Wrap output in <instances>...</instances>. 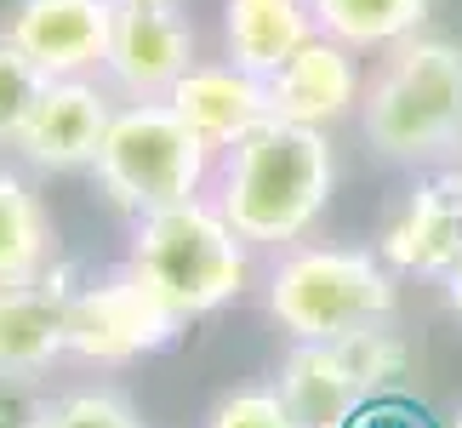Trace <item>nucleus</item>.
<instances>
[{"instance_id": "6", "label": "nucleus", "mask_w": 462, "mask_h": 428, "mask_svg": "<svg viewBox=\"0 0 462 428\" xmlns=\"http://www.w3.org/2000/svg\"><path fill=\"white\" fill-rule=\"evenodd\" d=\"M183 326L132 269L69 297V354L97 366H126L137 354H154Z\"/></svg>"}, {"instance_id": "14", "label": "nucleus", "mask_w": 462, "mask_h": 428, "mask_svg": "<svg viewBox=\"0 0 462 428\" xmlns=\"http://www.w3.org/2000/svg\"><path fill=\"white\" fill-rule=\"evenodd\" d=\"M280 395L303 428H348L371 400L337 343H297V354L280 371Z\"/></svg>"}, {"instance_id": "23", "label": "nucleus", "mask_w": 462, "mask_h": 428, "mask_svg": "<svg viewBox=\"0 0 462 428\" xmlns=\"http://www.w3.org/2000/svg\"><path fill=\"white\" fill-rule=\"evenodd\" d=\"M446 189H451V200H457V211H462V166H457V172L446 177Z\"/></svg>"}, {"instance_id": "13", "label": "nucleus", "mask_w": 462, "mask_h": 428, "mask_svg": "<svg viewBox=\"0 0 462 428\" xmlns=\"http://www.w3.org/2000/svg\"><path fill=\"white\" fill-rule=\"evenodd\" d=\"M383 257L405 274H439L462 257V211L451 200L446 177L417 183L405 194V206L394 211V223L383 228Z\"/></svg>"}, {"instance_id": "25", "label": "nucleus", "mask_w": 462, "mask_h": 428, "mask_svg": "<svg viewBox=\"0 0 462 428\" xmlns=\"http://www.w3.org/2000/svg\"><path fill=\"white\" fill-rule=\"evenodd\" d=\"M451 428H462V417H457V423H451Z\"/></svg>"}, {"instance_id": "12", "label": "nucleus", "mask_w": 462, "mask_h": 428, "mask_svg": "<svg viewBox=\"0 0 462 428\" xmlns=\"http://www.w3.org/2000/svg\"><path fill=\"white\" fill-rule=\"evenodd\" d=\"M69 354V297L51 285H0V383H29Z\"/></svg>"}, {"instance_id": "17", "label": "nucleus", "mask_w": 462, "mask_h": 428, "mask_svg": "<svg viewBox=\"0 0 462 428\" xmlns=\"http://www.w3.org/2000/svg\"><path fill=\"white\" fill-rule=\"evenodd\" d=\"M319 34L343 46H394L422 29L434 0H309Z\"/></svg>"}, {"instance_id": "3", "label": "nucleus", "mask_w": 462, "mask_h": 428, "mask_svg": "<svg viewBox=\"0 0 462 428\" xmlns=\"http://www.w3.org/2000/svg\"><path fill=\"white\" fill-rule=\"evenodd\" d=\"M365 137L388 160H439L462 149V46L405 34L365 92Z\"/></svg>"}, {"instance_id": "15", "label": "nucleus", "mask_w": 462, "mask_h": 428, "mask_svg": "<svg viewBox=\"0 0 462 428\" xmlns=\"http://www.w3.org/2000/svg\"><path fill=\"white\" fill-rule=\"evenodd\" d=\"M314 34H319V23H314L309 0H228L223 6L228 63L245 69V75H274Z\"/></svg>"}, {"instance_id": "20", "label": "nucleus", "mask_w": 462, "mask_h": 428, "mask_svg": "<svg viewBox=\"0 0 462 428\" xmlns=\"http://www.w3.org/2000/svg\"><path fill=\"white\" fill-rule=\"evenodd\" d=\"M337 349H343V360L354 366V377L365 383V395H383L394 377H405V360H411L405 343L383 326V320H377V326H360L354 337H343Z\"/></svg>"}, {"instance_id": "9", "label": "nucleus", "mask_w": 462, "mask_h": 428, "mask_svg": "<svg viewBox=\"0 0 462 428\" xmlns=\"http://www.w3.org/2000/svg\"><path fill=\"white\" fill-rule=\"evenodd\" d=\"M354 46L331 41V34H314L291 51L274 75H263L269 86V115L291 120V126H337L354 103H360V69L348 58Z\"/></svg>"}, {"instance_id": "5", "label": "nucleus", "mask_w": 462, "mask_h": 428, "mask_svg": "<svg viewBox=\"0 0 462 428\" xmlns=\"http://www.w3.org/2000/svg\"><path fill=\"white\" fill-rule=\"evenodd\" d=\"M269 314L297 343H343L394 314V280L371 252L303 246L269 280Z\"/></svg>"}, {"instance_id": "19", "label": "nucleus", "mask_w": 462, "mask_h": 428, "mask_svg": "<svg viewBox=\"0 0 462 428\" xmlns=\"http://www.w3.org/2000/svg\"><path fill=\"white\" fill-rule=\"evenodd\" d=\"M46 80L51 75H41V69L0 34V143H17V132L29 126L34 103H41V92H46Z\"/></svg>"}, {"instance_id": "1", "label": "nucleus", "mask_w": 462, "mask_h": 428, "mask_svg": "<svg viewBox=\"0 0 462 428\" xmlns=\"http://www.w3.org/2000/svg\"><path fill=\"white\" fill-rule=\"evenodd\" d=\"M337 183V160L319 126H291V120H263L228 149L217 211L235 223L245 246H286L303 240L314 218L326 211Z\"/></svg>"}, {"instance_id": "2", "label": "nucleus", "mask_w": 462, "mask_h": 428, "mask_svg": "<svg viewBox=\"0 0 462 428\" xmlns=\"http://www.w3.org/2000/svg\"><path fill=\"white\" fill-rule=\"evenodd\" d=\"M132 274L177 320H200L245 292L252 257H245V240L235 235V223L217 206L177 200V206H160L149 218H137Z\"/></svg>"}, {"instance_id": "8", "label": "nucleus", "mask_w": 462, "mask_h": 428, "mask_svg": "<svg viewBox=\"0 0 462 428\" xmlns=\"http://www.w3.org/2000/svg\"><path fill=\"white\" fill-rule=\"evenodd\" d=\"M109 120L115 109L97 86H86L80 75H63V80H46L29 126L17 132V149L41 172H80L97 160L103 137H109Z\"/></svg>"}, {"instance_id": "22", "label": "nucleus", "mask_w": 462, "mask_h": 428, "mask_svg": "<svg viewBox=\"0 0 462 428\" xmlns=\"http://www.w3.org/2000/svg\"><path fill=\"white\" fill-rule=\"evenodd\" d=\"M446 302H451V314H462V257L446 269Z\"/></svg>"}, {"instance_id": "10", "label": "nucleus", "mask_w": 462, "mask_h": 428, "mask_svg": "<svg viewBox=\"0 0 462 428\" xmlns=\"http://www.w3.org/2000/svg\"><path fill=\"white\" fill-rule=\"evenodd\" d=\"M109 75L132 98H166L194 69V29L166 6H120L109 34Z\"/></svg>"}, {"instance_id": "4", "label": "nucleus", "mask_w": 462, "mask_h": 428, "mask_svg": "<svg viewBox=\"0 0 462 428\" xmlns=\"http://www.w3.org/2000/svg\"><path fill=\"white\" fill-rule=\"evenodd\" d=\"M206 160H211V149L171 109V98H137L132 109H120L109 120V137H103L92 166L115 206L149 218L160 206H177V200L200 194Z\"/></svg>"}, {"instance_id": "11", "label": "nucleus", "mask_w": 462, "mask_h": 428, "mask_svg": "<svg viewBox=\"0 0 462 428\" xmlns=\"http://www.w3.org/2000/svg\"><path fill=\"white\" fill-rule=\"evenodd\" d=\"M166 98L211 154L235 149L245 132H257L269 120V86H263V75H245L235 63H194Z\"/></svg>"}, {"instance_id": "21", "label": "nucleus", "mask_w": 462, "mask_h": 428, "mask_svg": "<svg viewBox=\"0 0 462 428\" xmlns=\"http://www.w3.org/2000/svg\"><path fill=\"white\" fill-rule=\"evenodd\" d=\"M206 428H303V423L280 388H240V395H223L211 405Z\"/></svg>"}, {"instance_id": "16", "label": "nucleus", "mask_w": 462, "mask_h": 428, "mask_svg": "<svg viewBox=\"0 0 462 428\" xmlns=\"http://www.w3.org/2000/svg\"><path fill=\"white\" fill-rule=\"evenodd\" d=\"M51 257V218L23 177L0 172V285L41 280Z\"/></svg>"}, {"instance_id": "18", "label": "nucleus", "mask_w": 462, "mask_h": 428, "mask_svg": "<svg viewBox=\"0 0 462 428\" xmlns=\"http://www.w3.org/2000/svg\"><path fill=\"white\" fill-rule=\"evenodd\" d=\"M29 428H143L137 412L120 395L103 388H80V395H58L29 412Z\"/></svg>"}, {"instance_id": "24", "label": "nucleus", "mask_w": 462, "mask_h": 428, "mask_svg": "<svg viewBox=\"0 0 462 428\" xmlns=\"http://www.w3.org/2000/svg\"><path fill=\"white\" fill-rule=\"evenodd\" d=\"M109 6L120 12V6H166V0H109Z\"/></svg>"}, {"instance_id": "7", "label": "nucleus", "mask_w": 462, "mask_h": 428, "mask_svg": "<svg viewBox=\"0 0 462 428\" xmlns=\"http://www.w3.org/2000/svg\"><path fill=\"white\" fill-rule=\"evenodd\" d=\"M0 34L41 75L63 80V75H80V69L109 58L115 6L109 0H17Z\"/></svg>"}]
</instances>
